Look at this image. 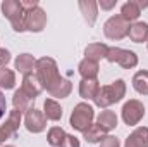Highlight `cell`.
I'll list each match as a JSON object with an SVG mask.
<instances>
[{
    "label": "cell",
    "mask_w": 148,
    "mask_h": 147,
    "mask_svg": "<svg viewBox=\"0 0 148 147\" xmlns=\"http://www.w3.org/2000/svg\"><path fill=\"white\" fill-rule=\"evenodd\" d=\"M35 76L38 78L41 88L47 90V92H52V90L64 80V76H62L60 71H59L57 61H55L53 57H48V55L36 59Z\"/></svg>",
    "instance_id": "6da1fadb"
},
{
    "label": "cell",
    "mask_w": 148,
    "mask_h": 147,
    "mask_svg": "<svg viewBox=\"0 0 148 147\" xmlns=\"http://www.w3.org/2000/svg\"><path fill=\"white\" fill-rule=\"evenodd\" d=\"M126 92H127V85L122 78H119V80L112 81L109 85H102L93 102L100 109H109L110 106L121 102L126 97Z\"/></svg>",
    "instance_id": "7a4b0ae2"
},
{
    "label": "cell",
    "mask_w": 148,
    "mask_h": 147,
    "mask_svg": "<svg viewBox=\"0 0 148 147\" xmlns=\"http://www.w3.org/2000/svg\"><path fill=\"white\" fill-rule=\"evenodd\" d=\"M95 123V107L88 102H79L74 106L73 112L69 116V125L74 132H86Z\"/></svg>",
    "instance_id": "3957f363"
},
{
    "label": "cell",
    "mask_w": 148,
    "mask_h": 147,
    "mask_svg": "<svg viewBox=\"0 0 148 147\" xmlns=\"http://www.w3.org/2000/svg\"><path fill=\"white\" fill-rule=\"evenodd\" d=\"M0 10L3 17L9 19L12 30L16 33H24V16L26 10L21 5V0H3L0 3Z\"/></svg>",
    "instance_id": "277c9868"
},
{
    "label": "cell",
    "mask_w": 148,
    "mask_h": 147,
    "mask_svg": "<svg viewBox=\"0 0 148 147\" xmlns=\"http://www.w3.org/2000/svg\"><path fill=\"white\" fill-rule=\"evenodd\" d=\"M145 114H147V107L138 99L126 101L121 109V118H122L124 125H127V126H138L141 123V119L145 118Z\"/></svg>",
    "instance_id": "5b68a950"
},
{
    "label": "cell",
    "mask_w": 148,
    "mask_h": 147,
    "mask_svg": "<svg viewBox=\"0 0 148 147\" xmlns=\"http://www.w3.org/2000/svg\"><path fill=\"white\" fill-rule=\"evenodd\" d=\"M105 61H109L112 64H119L122 69H134L140 62L136 52L127 50V49H121V47H109Z\"/></svg>",
    "instance_id": "8992f818"
},
{
    "label": "cell",
    "mask_w": 148,
    "mask_h": 147,
    "mask_svg": "<svg viewBox=\"0 0 148 147\" xmlns=\"http://www.w3.org/2000/svg\"><path fill=\"white\" fill-rule=\"evenodd\" d=\"M127 31H129V23L121 14H114L103 23V35L109 40L119 42L127 37Z\"/></svg>",
    "instance_id": "52a82bcc"
},
{
    "label": "cell",
    "mask_w": 148,
    "mask_h": 147,
    "mask_svg": "<svg viewBox=\"0 0 148 147\" xmlns=\"http://www.w3.org/2000/svg\"><path fill=\"white\" fill-rule=\"evenodd\" d=\"M23 116H24L23 112H19V111H16V109L9 111L5 123L0 125V147L3 146L7 140L14 139L17 135V130L23 125Z\"/></svg>",
    "instance_id": "ba28073f"
},
{
    "label": "cell",
    "mask_w": 148,
    "mask_h": 147,
    "mask_svg": "<svg viewBox=\"0 0 148 147\" xmlns=\"http://www.w3.org/2000/svg\"><path fill=\"white\" fill-rule=\"evenodd\" d=\"M47 23H48L47 12L38 5L35 9H31V10H26V16H24V31L41 33L47 28Z\"/></svg>",
    "instance_id": "9c48e42d"
},
{
    "label": "cell",
    "mask_w": 148,
    "mask_h": 147,
    "mask_svg": "<svg viewBox=\"0 0 148 147\" xmlns=\"http://www.w3.org/2000/svg\"><path fill=\"white\" fill-rule=\"evenodd\" d=\"M23 125L24 128L29 132V133H41L47 130V118L43 114V111L36 109V107H31L28 112H24L23 116Z\"/></svg>",
    "instance_id": "30bf717a"
},
{
    "label": "cell",
    "mask_w": 148,
    "mask_h": 147,
    "mask_svg": "<svg viewBox=\"0 0 148 147\" xmlns=\"http://www.w3.org/2000/svg\"><path fill=\"white\" fill-rule=\"evenodd\" d=\"M148 7V0H127L126 3H122V7H121V16L129 23V24H133V23H136L138 19H140V16H141V9H147Z\"/></svg>",
    "instance_id": "8fae6325"
},
{
    "label": "cell",
    "mask_w": 148,
    "mask_h": 147,
    "mask_svg": "<svg viewBox=\"0 0 148 147\" xmlns=\"http://www.w3.org/2000/svg\"><path fill=\"white\" fill-rule=\"evenodd\" d=\"M95 123L98 125V128L103 132V133H110L114 132L115 128H117V125H119V118H117V114L110 109H103L100 111L97 116H95Z\"/></svg>",
    "instance_id": "7c38bea8"
},
{
    "label": "cell",
    "mask_w": 148,
    "mask_h": 147,
    "mask_svg": "<svg viewBox=\"0 0 148 147\" xmlns=\"http://www.w3.org/2000/svg\"><path fill=\"white\" fill-rule=\"evenodd\" d=\"M35 66H36V57L33 54H28V52L19 54L16 57V61H14V69L17 73H21L23 76L33 74L35 73Z\"/></svg>",
    "instance_id": "4fadbf2b"
},
{
    "label": "cell",
    "mask_w": 148,
    "mask_h": 147,
    "mask_svg": "<svg viewBox=\"0 0 148 147\" xmlns=\"http://www.w3.org/2000/svg\"><path fill=\"white\" fill-rule=\"evenodd\" d=\"M124 147H148V126H136L126 137Z\"/></svg>",
    "instance_id": "5bb4252c"
},
{
    "label": "cell",
    "mask_w": 148,
    "mask_h": 147,
    "mask_svg": "<svg viewBox=\"0 0 148 147\" xmlns=\"http://www.w3.org/2000/svg\"><path fill=\"white\" fill-rule=\"evenodd\" d=\"M77 7L86 21L88 26H93L98 19V2L95 0H79L77 2Z\"/></svg>",
    "instance_id": "9a60e30c"
},
{
    "label": "cell",
    "mask_w": 148,
    "mask_h": 147,
    "mask_svg": "<svg viewBox=\"0 0 148 147\" xmlns=\"http://www.w3.org/2000/svg\"><path fill=\"white\" fill-rule=\"evenodd\" d=\"M100 87H102V85H100L98 78H93V80H81V81H79V88H77L79 97H81L83 101H95V97H97Z\"/></svg>",
    "instance_id": "2e32d148"
},
{
    "label": "cell",
    "mask_w": 148,
    "mask_h": 147,
    "mask_svg": "<svg viewBox=\"0 0 148 147\" xmlns=\"http://www.w3.org/2000/svg\"><path fill=\"white\" fill-rule=\"evenodd\" d=\"M31 101H35L38 95L43 92V88H41V85H40V81H38V78L33 74H26V76H23V81H21V87H19Z\"/></svg>",
    "instance_id": "e0dca14e"
},
{
    "label": "cell",
    "mask_w": 148,
    "mask_h": 147,
    "mask_svg": "<svg viewBox=\"0 0 148 147\" xmlns=\"http://www.w3.org/2000/svg\"><path fill=\"white\" fill-rule=\"evenodd\" d=\"M107 52H109V45L102 43V42H95V43H88L84 49V59L100 62L102 59H107Z\"/></svg>",
    "instance_id": "ac0fdd59"
},
{
    "label": "cell",
    "mask_w": 148,
    "mask_h": 147,
    "mask_svg": "<svg viewBox=\"0 0 148 147\" xmlns=\"http://www.w3.org/2000/svg\"><path fill=\"white\" fill-rule=\"evenodd\" d=\"M127 37L134 43H148V23L145 21H136L129 24Z\"/></svg>",
    "instance_id": "d6986e66"
},
{
    "label": "cell",
    "mask_w": 148,
    "mask_h": 147,
    "mask_svg": "<svg viewBox=\"0 0 148 147\" xmlns=\"http://www.w3.org/2000/svg\"><path fill=\"white\" fill-rule=\"evenodd\" d=\"M43 114L47 118V121H60L62 119V114H64V109L62 106L55 101V99H45L43 102Z\"/></svg>",
    "instance_id": "ffe728a7"
},
{
    "label": "cell",
    "mask_w": 148,
    "mask_h": 147,
    "mask_svg": "<svg viewBox=\"0 0 148 147\" xmlns=\"http://www.w3.org/2000/svg\"><path fill=\"white\" fill-rule=\"evenodd\" d=\"M77 73L81 76V80H93V78H98L100 64L95 62V61H90V59H83V61L77 64Z\"/></svg>",
    "instance_id": "44dd1931"
},
{
    "label": "cell",
    "mask_w": 148,
    "mask_h": 147,
    "mask_svg": "<svg viewBox=\"0 0 148 147\" xmlns=\"http://www.w3.org/2000/svg\"><path fill=\"white\" fill-rule=\"evenodd\" d=\"M133 88L140 94V95H148V69H140L133 74Z\"/></svg>",
    "instance_id": "7402d4cb"
},
{
    "label": "cell",
    "mask_w": 148,
    "mask_h": 147,
    "mask_svg": "<svg viewBox=\"0 0 148 147\" xmlns=\"http://www.w3.org/2000/svg\"><path fill=\"white\" fill-rule=\"evenodd\" d=\"M31 99L19 88V90H16L14 92V95H12V106H14V109L19 111V112H28V111L31 109Z\"/></svg>",
    "instance_id": "603a6c76"
},
{
    "label": "cell",
    "mask_w": 148,
    "mask_h": 147,
    "mask_svg": "<svg viewBox=\"0 0 148 147\" xmlns=\"http://www.w3.org/2000/svg\"><path fill=\"white\" fill-rule=\"evenodd\" d=\"M71 92H73V83L67 80V78H64L52 92H48V95H50V99H67L69 95H71Z\"/></svg>",
    "instance_id": "cb8c5ba5"
},
{
    "label": "cell",
    "mask_w": 148,
    "mask_h": 147,
    "mask_svg": "<svg viewBox=\"0 0 148 147\" xmlns=\"http://www.w3.org/2000/svg\"><path fill=\"white\" fill-rule=\"evenodd\" d=\"M64 139H66V132H64L62 126H52L47 132V142H48V146H52V147H60L62 142H64Z\"/></svg>",
    "instance_id": "d4e9b609"
},
{
    "label": "cell",
    "mask_w": 148,
    "mask_h": 147,
    "mask_svg": "<svg viewBox=\"0 0 148 147\" xmlns=\"http://www.w3.org/2000/svg\"><path fill=\"white\" fill-rule=\"evenodd\" d=\"M16 87V71L0 68V90H12Z\"/></svg>",
    "instance_id": "484cf974"
},
{
    "label": "cell",
    "mask_w": 148,
    "mask_h": 147,
    "mask_svg": "<svg viewBox=\"0 0 148 147\" xmlns=\"http://www.w3.org/2000/svg\"><path fill=\"white\" fill-rule=\"evenodd\" d=\"M107 133H103L100 128H98V125L97 123H93L86 132H83V139L88 142V144H100L102 142V139L105 137Z\"/></svg>",
    "instance_id": "4316f807"
},
{
    "label": "cell",
    "mask_w": 148,
    "mask_h": 147,
    "mask_svg": "<svg viewBox=\"0 0 148 147\" xmlns=\"http://www.w3.org/2000/svg\"><path fill=\"white\" fill-rule=\"evenodd\" d=\"M100 147H121V140L117 139V137H114V135H105L103 139H102V142H100Z\"/></svg>",
    "instance_id": "83f0119b"
},
{
    "label": "cell",
    "mask_w": 148,
    "mask_h": 147,
    "mask_svg": "<svg viewBox=\"0 0 148 147\" xmlns=\"http://www.w3.org/2000/svg\"><path fill=\"white\" fill-rule=\"evenodd\" d=\"M60 147H81V142H79V139L76 135L66 133V139H64V142H62Z\"/></svg>",
    "instance_id": "f1b7e54d"
},
{
    "label": "cell",
    "mask_w": 148,
    "mask_h": 147,
    "mask_svg": "<svg viewBox=\"0 0 148 147\" xmlns=\"http://www.w3.org/2000/svg\"><path fill=\"white\" fill-rule=\"evenodd\" d=\"M10 59H12L10 50H9V49L0 47V68H7V64L10 62Z\"/></svg>",
    "instance_id": "f546056e"
},
{
    "label": "cell",
    "mask_w": 148,
    "mask_h": 147,
    "mask_svg": "<svg viewBox=\"0 0 148 147\" xmlns=\"http://www.w3.org/2000/svg\"><path fill=\"white\" fill-rule=\"evenodd\" d=\"M117 5V0H100L98 7H102V10H110Z\"/></svg>",
    "instance_id": "4dcf8cb0"
},
{
    "label": "cell",
    "mask_w": 148,
    "mask_h": 147,
    "mask_svg": "<svg viewBox=\"0 0 148 147\" xmlns=\"http://www.w3.org/2000/svg\"><path fill=\"white\" fill-rule=\"evenodd\" d=\"M5 112H7V101H5V95H3V92L0 90V119L5 116Z\"/></svg>",
    "instance_id": "1f68e13d"
},
{
    "label": "cell",
    "mask_w": 148,
    "mask_h": 147,
    "mask_svg": "<svg viewBox=\"0 0 148 147\" xmlns=\"http://www.w3.org/2000/svg\"><path fill=\"white\" fill-rule=\"evenodd\" d=\"M2 147H16V146H2Z\"/></svg>",
    "instance_id": "d6a6232c"
},
{
    "label": "cell",
    "mask_w": 148,
    "mask_h": 147,
    "mask_svg": "<svg viewBox=\"0 0 148 147\" xmlns=\"http://www.w3.org/2000/svg\"><path fill=\"white\" fill-rule=\"evenodd\" d=\"M147 49H148V43H147Z\"/></svg>",
    "instance_id": "836d02e7"
}]
</instances>
